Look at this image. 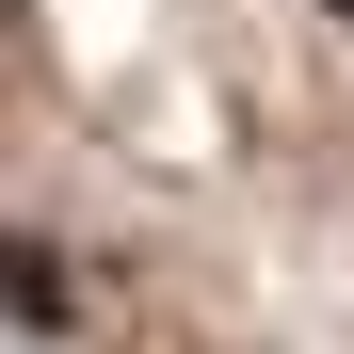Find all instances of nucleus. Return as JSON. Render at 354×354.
Masks as SVG:
<instances>
[{
  "mask_svg": "<svg viewBox=\"0 0 354 354\" xmlns=\"http://www.w3.org/2000/svg\"><path fill=\"white\" fill-rule=\"evenodd\" d=\"M0 322H17V338H65V322H81V258L48 242V225L0 242Z\"/></svg>",
  "mask_w": 354,
  "mask_h": 354,
  "instance_id": "obj_1",
  "label": "nucleus"
},
{
  "mask_svg": "<svg viewBox=\"0 0 354 354\" xmlns=\"http://www.w3.org/2000/svg\"><path fill=\"white\" fill-rule=\"evenodd\" d=\"M322 17H338V32H354V0H322Z\"/></svg>",
  "mask_w": 354,
  "mask_h": 354,
  "instance_id": "obj_2",
  "label": "nucleus"
}]
</instances>
